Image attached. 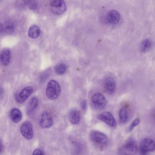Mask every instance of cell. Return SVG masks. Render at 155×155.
I'll use <instances>...</instances> for the list:
<instances>
[{"label":"cell","instance_id":"27","mask_svg":"<svg viewBox=\"0 0 155 155\" xmlns=\"http://www.w3.org/2000/svg\"><path fill=\"white\" fill-rule=\"evenodd\" d=\"M154 117H155V113H154Z\"/></svg>","mask_w":155,"mask_h":155},{"label":"cell","instance_id":"18","mask_svg":"<svg viewBox=\"0 0 155 155\" xmlns=\"http://www.w3.org/2000/svg\"><path fill=\"white\" fill-rule=\"evenodd\" d=\"M120 121L121 123H126L127 121L128 115L127 110L125 108H121L119 112Z\"/></svg>","mask_w":155,"mask_h":155},{"label":"cell","instance_id":"22","mask_svg":"<svg viewBox=\"0 0 155 155\" xmlns=\"http://www.w3.org/2000/svg\"><path fill=\"white\" fill-rule=\"evenodd\" d=\"M140 122V120L139 118H136L131 122L128 127V131H132L135 127H137Z\"/></svg>","mask_w":155,"mask_h":155},{"label":"cell","instance_id":"21","mask_svg":"<svg viewBox=\"0 0 155 155\" xmlns=\"http://www.w3.org/2000/svg\"><path fill=\"white\" fill-rule=\"evenodd\" d=\"M4 28V27H3ZM14 29V27L13 24L11 22H8V23L5 25V28H4V31L5 33L7 34H9L12 33L13 32Z\"/></svg>","mask_w":155,"mask_h":155},{"label":"cell","instance_id":"16","mask_svg":"<svg viewBox=\"0 0 155 155\" xmlns=\"http://www.w3.org/2000/svg\"><path fill=\"white\" fill-rule=\"evenodd\" d=\"M22 113L21 111L17 108H14L11 112V118L14 123H18L22 119Z\"/></svg>","mask_w":155,"mask_h":155},{"label":"cell","instance_id":"11","mask_svg":"<svg viewBox=\"0 0 155 155\" xmlns=\"http://www.w3.org/2000/svg\"><path fill=\"white\" fill-rule=\"evenodd\" d=\"M120 13L116 10H111L108 12L107 19L108 22L111 25L117 24L120 20Z\"/></svg>","mask_w":155,"mask_h":155},{"label":"cell","instance_id":"7","mask_svg":"<svg viewBox=\"0 0 155 155\" xmlns=\"http://www.w3.org/2000/svg\"><path fill=\"white\" fill-rule=\"evenodd\" d=\"M21 135L27 140H31L33 137V130L32 124L29 121H25L20 128Z\"/></svg>","mask_w":155,"mask_h":155},{"label":"cell","instance_id":"12","mask_svg":"<svg viewBox=\"0 0 155 155\" xmlns=\"http://www.w3.org/2000/svg\"><path fill=\"white\" fill-rule=\"evenodd\" d=\"M104 87L108 93L112 94L116 88V84L113 78L108 77L104 81Z\"/></svg>","mask_w":155,"mask_h":155},{"label":"cell","instance_id":"1","mask_svg":"<svg viewBox=\"0 0 155 155\" xmlns=\"http://www.w3.org/2000/svg\"><path fill=\"white\" fill-rule=\"evenodd\" d=\"M61 87L58 81L54 80L50 81L46 89V96L49 99H56L59 96Z\"/></svg>","mask_w":155,"mask_h":155},{"label":"cell","instance_id":"10","mask_svg":"<svg viewBox=\"0 0 155 155\" xmlns=\"http://www.w3.org/2000/svg\"><path fill=\"white\" fill-rule=\"evenodd\" d=\"M147 152H152L155 150V142L150 138H145L140 143V148Z\"/></svg>","mask_w":155,"mask_h":155},{"label":"cell","instance_id":"17","mask_svg":"<svg viewBox=\"0 0 155 155\" xmlns=\"http://www.w3.org/2000/svg\"><path fill=\"white\" fill-rule=\"evenodd\" d=\"M10 55V51L8 50H5L2 52L1 55V61L3 66H7L9 64Z\"/></svg>","mask_w":155,"mask_h":155},{"label":"cell","instance_id":"19","mask_svg":"<svg viewBox=\"0 0 155 155\" xmlns=\"http://www.w3.org/2000/svg\"><path fill=\"white\" fill-rule=\"evenodd\" d=\"M55 72L58 75H62L64 74L67 70V67L65 64L63 63L58 64L54 68Z\"/></svg>","mask_w":155,"mask_h":155},{"label":"cell","instance_id":"3","mask_svg":"<svg viewBox=\"0 0 155 155\" xmlns=\"http://www.w3.org/2000/svg\"><path fill=\"white\" fill-rule=\"evenodd\" d=\"M137 150L136 143L133 140H129L120 148L119 155H135Z\"/></svg>","mask_w":155,"mask_h":155},{"label":"cell","instance_id":"23","mask_svg":"<svg viewBox=\"0 0 155 155\" xmlns=\"http://www.w3.org/2000/svg\"><path fill=\"white\" fill-rule=\"evenodd\" d=\"M81 107L83 110H86L87 108V101L85 100H82L81 101Z\"/></svg>","mask_w":155,"mask_h":155},{"label":"cell","instance_id":"6","mask_svg":"<svg viewBox=\"0 0 155 155\" xmlns=\"http://www.w3.org/2000/svg\"><path fill=\"white\" fill-rule=\"evenodd\" d=\"M90 138L94 143L101 145H105L108 141V138L105 134L96 130L91 133Z\"/></svg>","mask_w":155,"mask_h":155},{"label":"cell","instance_id":"8","mask_svg":"<svg viewBox=\"0 0 155 155\" xmlns=\"http://www.w3.org/2000/svg\"><path fill=\"white\" fill-rule=\"evenodd\" d=\"M53 124V118L50 114L46 110L43 111L40 120L41 127L42 128H48L51 127Z\"/></svg>","mask_w":155,"mask_h":155},{"label":"cell","instance_id":"26","mask_svg":"<svg viewBox=\"0 0 155 155\" xmlns=\"http://www.w3.org/2000/svg\"><path fill=\"white\" fill-rule=\"evenodd\" d=\"M3 29H4V28H3V25L2 23H1V32H2Z\"/></svg>","mask_w":155,"mask_h":155},{"label":"cell","instance_id":"24","mask_svg":"<svg viewBox=\"0 0 155 155\" xmlns=\"http://www.w3.org/2000/svg\"><path fill=\"white\" fill-rule=\"evenodd\" d=\"M32 155H44L42 150L40 149H37L33 151Z\"/></svg>","mask_w":155,"mask_h":155},{"label":"cell","instance_id":"28","mask_svg":"<svg viewBox=\"0 0 155 155\" xmlns=\"http://www.w3.org/2000/svg\"></svg>","mask_w":155,"mask_h":155},{"label":"cell","instance_id":"5","mask_svg":"<svg viewBox=\"0 0 155 155\" xmlns=\"http://www.w3.org/2000/svg\"><path fill=\"white\" fill-rule=\"evenodd\" d=\"M97 118L112 127H115L117 126L116 119L110 112L108 111L102 112L97 116Z\"/></svg>","mask_w":155,"mask_h":155},{"label":"cell","instance_id":"20","mask_svg":"<svg viewBox=\"0 0 155 155\" xmlns=\"http://www.w3.org/2000/svg\"><path fill=\"white\" fill-rule=\"evenodd\" d=\"M151 45V42L149 39H147L145 40L141 43L140 50L143 52L147 51L150 48Z\"/></svg>","mask_w":155,"mask_h":155},{"label":"cell","instance_id":"13","mask_svg":"<svg viewBox=\"0 0 155 155\" xmlns=\"http://www.w3.org/2000/svg\"><path fill=\"white\" fill-rule=\"evenodd\" d=\"M81 120V113L78 110L73 109L70 112L69 120L71 124L76 125Z\"/></svg>","mask_w":155,"mask_h":155},{"label":"cell","instance_id":"25","mask_svg":"<svg viewBox=\"0 0 155 155\" xmlns=\"http://www.w3.org/2000/svg\"><path fill=\"white\" fill-rule=\"evenodd\" d=\"M140 153L141 155H147L148 152H147L146 150L142 149L140 148Z\"/></svg>","mask_w":155,"mask_h":155},{"label":"cell","instance_id":"4","mask_svg":"<svg viewBox=\"0 0 155 155\" xmlns=\"http://www.w3.org/2000/svg\"><path fill=\"white\" fill-rule=\"evenodd\" d=\"M91 102L94 107L99 109L103 108L107 105L106 98L100 93H96L93 95L91 97Z\"/></svg>","mask_w":155,"mask_h":155},{"label":"cell","instance_id":"14","mask_svg":"<svg viewBox=\"0 0 155 155\" xmlns=\"http://www.w3.org/2000/svg\"><path fill=\"white\" fill-rule=\"evenodd\" d=\"M38 99L36 97H34L31 99L27 106V112L30 114L33 112L38 107Z\"/></svg>","mask_w":155,"mask_h":155},{"label":"cell","instance_id":"2","mask_svg":"<svg viewBox=\"0 0 155 155\" xmlns=\"http://www.w3.org/2000/svg\"><path fill=\"white\" fill-rule=\"evenodd\" d=\"M51 11L57 15H61L66 12L67 6L65 2L62 0H54L50 2Z\"/></svg>","mask_w":155,"mask_h":155},{"label":"cell","instance_id":"15","mask_svg":"<svg viewBox=\"0 0 155 155\" xmlns=\"http://www.w3.org/2000/svg\"><path fill=\"white\" fill-rule=\"evenodd\" d=\"M40 34V28L37 25H32L29 28L28 36L31 38H38Z\"/></svg>","mask_w":155,"mask_h":155},{"label":"cell","instance_id":"9","mask_svg":"<svg viewBox=\"0 0 155 155\" xmlns=\"http://www.w3.org/2000/svg\"><path fill=\"white\" fill-rule=\"evenodd\" d=\"M33 92V88L32 87L28 86L25 87L18 94L16 97V100L18 103H22L24 102Z\"/></svg>","mask_w":155,"mask_h":155}]
</instances>
